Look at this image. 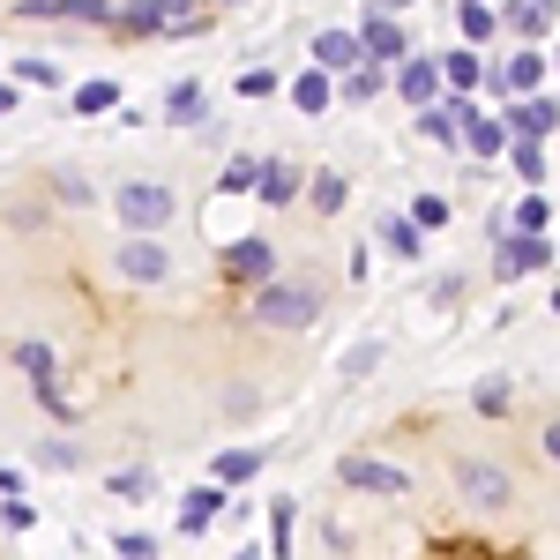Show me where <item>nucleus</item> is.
Returning <instances> with one entry per match:
<instances>
[{"label":"nucleus","mask_w":560,"mask_h":560,"mask_svg":"<svg viewBox=\"0 0 560 560\" xmlns=\"http://www.w3.org/2000/svg\"><path fill=\"white\" fill-rule=\"evenodd\" d=\"M322 306H329V292H322L314 277H269V284H255L247 314H255L261 329H314Z\"/></svg>","instance_id":"nucleus-1"},{"label":"nucleus","mask_w":560,"mask_h":560,"mask_svg":"<svg viewBox=\"0 0 560 560\" xmlns=\"http://www.w3.org/2000/svg\"><path fill=\"white\" fill-rule=\"evenodd\" d=\"M113 210H120V224H128V232H142V240H150V232H165V224L179 217V195L165 187V179H128V187L113 195Z\"/></svg>","instance_id":"nucleus-2"},{"label":"nucleus","mask_w":560,"mask_h":560,"mask_svg":"<svg viewBox=\"0 0 560 560\" xmlns=\"http://www.w3.org/2000/svg\"><path fill=\"white\" fill-rule=\"evenodd\" d=\"M448 478H456V501H464V509H486V516L516 501V478L501 471V464H486V456H456Z\"/></svg>","instance_id":"nucleus-3"},{"label":"nucleus","mask_w":560,"mask_h":560,"mask_svg":"<svg viewBox=\"0 0 560 560\" xmlns=\"http://www.w3.org/2000/svg\"><path fill=\"white\" fill-rule=\"evenodd\" d=\"M553 261V232H509V240H493V277L501 284H516L530 269H546Z\"/></svg>","instance_id":"nucleus-4"},{"label":"nucleus","mask_w":560,"mask_h":560,"mask_svg":"<svg viewBox=\"0 0 560 560\" xmlns=\"http://www.w3.org/2000/svg\"><path fill=\"white\" fill-rule=\"evenodd\" d=\"M337 478H345L351 493H374V501H404V493H411V471H396L382 456H345Z\"/></svg>","instance_id":"nucleus-5"},{"label":"nucleus","mask_w":560,"mask_h":560,"mask_svg":"<svg viewBox=\"0 0 560 560\" xmlns=\"http://www.w3.org/2000/svg\"><path fill=\"white\" fill-rule=\"evenodd\" d=\"M441 90H448V75H441V52H411V60L396 68V97H404L411 113L441 105Z\"/></svg>","instance_id":"nucleus-6"},{"label":"nucleus","mask_w":560,"mask_h":560,"mask_svg":"<svg viewBox=\"0 0 560 560\" xmlns=\"http://www.w3.org/2000/svg\"><path fill=\"white\" fill-rule=\"evenodd\" d=\"M359 45H366V60H382V68H404V60H411V31H404L396 15H374V8H366V23H359Z\"/></svg>","instance_id":"nucleus-7"},{"label":"nucleus","mask_w":560,"mask_h":560,"mask_svg":"<svg viewBox=\"0 0 560 560\" xmlns=\"http://www.w3.org/2000/svg\"><path fill=\"white\" fill-rule=\"evenodd\" d=\"M113 269H120L128 284H165V277H173V255H165L158 240L128 232V240H120V261H113Z\"/></svg>","instance_id":"nucleus-8"},{"label":"nucleus","mask_w":560,"mask_h":560,"mask_svg":"<svg viewBox=\"0 0 560 560\" xmlns=\"http://www.w3.org/2000/svg\"><path fill=\"white\" fill-rule=\"evenodd\" d=\"M464 120H471V97H441V105L419 113V135L441 142V150H464Z\"/></svg>","instance_id":"nucleus-9"},{"label":"nucleus","mask_w":560,"mask_h":560,"mask_svg":"<svg viewBox=\"0 0 560 560\" xmlns=\"http://www.w3.org/2000/svg\"><path fill=\"white\" fill-rule=\"evenodd\" d=\"M224 269H232V277H240V284H269V277H277V247H269V240H232V247H224Z\"/></svg>","instance_id":"nucleus-10"},{"label":"nucleus","mask_w":560,"mask_h":560,"mask_svg":"<svg viewBox=\"0 0 560 560\" xmlns=\"http://www.w3.org/2000/svg\"><path fill=\"white\" fill-rule=\"evenodd\" d=\"M501 120H509V135H516V142H538V135L560 128V97H516Z\"/></svg>","instance_id":"nucleus-11"},{"label":"nucleus","mask_w":560,"mask_h":560,"mask_svg":"<svg viewBox=\"0 0 560 560\" xmlns=\"http://www.w3.org/2000/svg\"><path fill=\"white\" fill-rule=\"evenodd\" d=\"M224 509H232V486H217V478H210V486H195V493L179 501V530H187V538H202Z\"/></svg>","instance_id":"nucleus-12"},{"label":"nucleus","mask_w":560,"mask_h":560,"mask_svg":"<svg viewBox=\"0 0 560 560\" xmlns=\"http://www.w3.org/2000/svg\"><path fill=\"white\" fill-rule=\"evenodd\" d=\"M538 83H546V52L538 45H523L509 68H493V90L501 97H538Z\"/></svg>","instance_id":"nucleus-13"},{"label":"nucleus","mask_w":560,"mask_h":560,"mask_svg":"<svg viewBox=\"0 0 560 560\" xmlns=\"http://www.w3.org/2000/svg\"><path fill=\"white\" fill-rule=\"evenodd\" d=\"M359 60H366L359 31H322V38H314V68H329V75H351Z\"/></svg>","instance_id":"nucleus-14"},{"label":"nucleus","mask_w":560,"mask_h":560,"mask_svg":"<svg viewBox=\"0 0 560 560\" xmlns=\"http://www.w3.org/2000/svg\"><path fill=\"white\" fill-rule=\"evenodd\" d=\"M261 210H292L300 202V165H284V158H261Z\"/></svg>","instance_id":"nucleus-15"},{"label":"nucleus","mask_w":560,"mask_h":560,"mask_svg":"<svg viewBox=\"0 0 560 560\" xmlns=\"http://www.w3.org/2000/svg\"><path fill=\"white\" fill-rule=\"evenodd\" d=\"M501 31H516L523 45H538L553 31V8H546V0H501Z\"/></svg>","instance_id":"nucleus-16"},{"label":"nucleus","mask_w":560,"mask_h":560,"mask_svg":"<svg viewBox=\"0 0 560 560\" xmlns=\"http://www.w3.org/2000/svg\"><path fill=\"white\" fill-rule=\"evenodd\" d=\"M441 75H448V90H456V97H471L478 83H493V68L478 60V45H456V52H441Z\"/></svg>","instance_id":"nucleus-17"},{"label":"nucleus","mask_w":560,"mask_h":560,"mask_svg":"<svg viewBox=\"0 0 560 560\" xmlns=\"http://www.w3.org/2000/svg\"><path fill=\"white\" fill-rule=\"evenodd\" d=\"M464 150H471L478 165H486V158L516 150V135H509V120H486V113H471V120H464Z\"/></svg>","instance_id":"nucleus-18"},{"label":"nucleus","mask_w":560,"mask_h":560,"mask_svg":"<svg viewBox=\"0 0 560 560\" xmlns=\"http://www.w3.org/2000/svg\"><path fill=\"white\" fill-rule=\"evenodd\" d=\"M113 31H120V38H165V31H173V15H165L158 0H128V8L113 15Z\"/></svg>","instance_id":"nucleus-19"},{"label":"nucleus","mask_w":560,"mask_h":560,"mask_svg":"<svg viewBox=\"0 0 560 560\" xmlns=\"http://www.w3.org/2000/svg\"><path fill=\"white\" fill-rule=\"evenodd\" d=\"M382 90H396V68H382V60H359L345 83H337V97H345V105H366V97H382Z\"/></svg>","instance_id":"nucleus-20"},{"label":"nucleus","mask_w":560,"mask_h":560,"mask_svg":"<svg viewBox=\"0 0 560 560\" xmlns=\"http://www.w3.org/2000/svg\"><path fill=\"white\" fill-rule=\"evenodd\" d=\"M165 120H173V128H202V120H210L202 83H173V90H165Z\"/></svg>","instance_id":"nucleus-21"},{"label":"nucleus","mask_w":560,"mask_h":560,"mask_svg":"<svg viewBox=\"0 0 560 560\" xmlns=\"http://www.w3.org/2000/svg\"><path fill=\"white\" fill-rule=\"evenodd\" d=\"M284 97H292L300 113H329V97H337V75H329V68H306V75L284 90Z\"/></svg>","instance_id":"nucleus-22"},{"label":"nucleus","mask_w":560,"mask_h":560,"mask_svg":"<svg viewBox=\"0 0 560 560\" xmlns=\"http://www.w3.org/2000/svg\"><path fill=\"white\" fill-rule=\"evenodd\" d=\"M456 31H464V45H486L493 31H501V15H493V0H464V8H456Z\"/></svg>","instance_id":"nucleus-23"},{"label":"nucleus","mask_w":560,"mask_h":560,"mask_svg":"<svg viewBox=\"0 0 560 560\" xmlns=\"http://www.w3.org/2000/svg\"><path fill=\"white\" fill-rule=\"evenodd\" d=\"M68 105H75V113H90V120H97V113H120V83H113V75L75 83V97H68Z\"/></svg>","instance_id":"nucleus-24"},{"label":"nucleus","mask_w":560,"mask_h":560,"mask_svg":"<svg viewBox=\"0 0 560 560\" xmlns=\"http://www.w3.org/2000/svg\"><path fill=\"white\" fill-rule=\"evenodd\" d=\"M8 359H15L31 382H60V359H52V345H38V337H23V345L8 351Z\"/></svg>","instance_id":"nucleus-25"},{"label":"nucleus","mask_w":560,"mask_h":560,"mask_svg":"<svg viewBox=\"0 0 560 560\" xmlns=\"http://www.w3.org/2000/svg\"><path fill=\"white\" fill-rule=\"evenodd\" d=\"M306 202H314V217H337L351 202V179L345 173H314V187H306Z\"/></svg>","instance_id":"nucleus-26"},{"label":"nucleus","mask_w":560,"mask_h":560,"mask_svg":"<svg viewBox=\"0 0 560 560\" xmlns=\"http://www.w3.org/2000/svg\"><path fill=\"white\" fill-rule=\"evenodd\" d=\"M255 471H261V448H224V456L210 464V478H217V486H247Z\"/></svg>","instance_id":"nucleus-27"},{"label":"nucleus","mask_w":560,"mask_h":560,"mask_svg":"<svg viewBox=\"0 0 560 560\" xmlns=\"http://www.w3.org/2000/svg\"><path fill=\"white\" fill-rule=\"evenodd\" d=\"M247 187H261V158H224V173H217V195H247Z\"/></svg>","instance_id":"nucleus-28"},{"label":"nucleus","mask_w":560,"mask_h":560,"mask_svg":"<svg viewBox=\"0 0 560 560\" xmlns=\"http://www.w3.org/2000/svg\"><path fill=\"white\" fill-rule=\"evenodd\" d=\"M382 240H388V255L396 261H419L427 247H419V224L411 217H382Z\"/></svg>","instance_id":"nucleus-29"},{"label":"nucleus","mask_w":560,"mask_h":560,"mask_svg":"<svg viewBox=\"0 0 560 560\" xmlns=\"http://www.w3.org/2000/svg\"><path fill=\"white\" fill-rule=\"evenodd\" d=\"M292 523H300L292 501H269V560H292Z\"/></svg>","instance_id":"nucleus-30"},{"label":"nucleus","mask_w":560,"mask_h":560,"mask_svg":"<svg viewBox=\"0 0 560 560\" xmlns=\"http://www.w3.org/2000/svg\"><path fill=\"white\" fill-rule=\"evenodd\" d=\"M8 75H15V83H38V90H68V75H60L52 60H38V52H31V60H8Z\"/></svg>","instance_id":"nucleus-31"},{"label":"nucleus","mask_w":560,"mask_h":560,"mask_svg":"<svg viewBox=\"0 0 560 560\" xmlns=\"http://www.w3.org/2000/svg\"><path fill=\"white\" fill-rule=\"evenodd\" d=\"M52 195H60L68 210H83V202H97V187H90V173H75V165H60V173H52Z\"/></svg>","instance_id":"nucleus-32"},{"label":"nucleus","mask_w":560,"mask_h":560,"mask_svg":"<svg viewBox=\"0 0 560 560\" xmlns=\"http://www.w3.org/2000/svg\"><path fill=\"white\" fill-rule=\"evenodd\" d=\"M52 15H68V23H105V31H113L120 8H113V0H52Z\"/></svg>","instance_id":"nucleus-33"},{"label":"nucleus","mask_w":560,"mask_h":560,"mask_svg":"<svg viewBox=\"0 0 560 560\" xmlns=\"http://www.w3.org/2000/svg\"><path fill=\"white\" fill-rule=\"evenodd\" d=\"M509 165H516L523 187H546V150H538V142H516V150H509Z\"/></svg>","instance_id":"nucleus-34"},{"label":"nucleus","mask_w":560,"mask_h":560,"mask_svg":"<svg viewBox=\"0 0 560 560\" xmlns=\"http://www.w3.org/2000/svg\"><path fill=\"white\" fill-rule=\"evenodd\" d=\"M471 404L486 411V419H501V411H509V382H501V374H486V382L471 388Z\"/></svg>","instance_id":"nucleus-35"},{"label":"nucleus","mask_w":560,"mask_h":560,"mask_svg":"<svg viewBox=\"0 0 560 560\" xmlns=\"http://www.w3.org/2000/svg\"><path fill=\"white\" fill-rule=\"evenodd\" d=\"M509 232H546V195H538V187H530V195L516 202V217H509Z\"/></svg>","instance_id":"nucleus-36"},{"label":"nucleus","mask_w":560,"mask_h":560,"mask_svg":"<svg viewBox=\"0 0 560 560\" xmlns=\"http://www.w3.org/2000/svg\"><path fill=\"white\" fill-rule=\"evenodd\" d=\"M105 486H113V501H142V493H150L158 478H150V471H142V464H135V471H113V478H105Z\"/></svg>","instance_id":"nucleus-37"},{"label":"nucleus","mask_w":560,"mask_h":560,"mask_svg":"<svg viewBox=\"0 0 560 560\" xmlns=\"http://www.w3.org/2000/svg\"><path fill=\"white\" fill-rule=\"evenodd\" d=\"M411 224H419V232H441V224H448V195H419V202H411Z\"/></svg>","instance_id":"nucleus-38"},{"label":"nucleus","mask_w":560,"mask_h":560,"mask_svg":"<svg viewBox=\"0 0 560 560\" xmlns=\"http://www.w3.org/2000/svg\"><path fill=\"white\" fill-rule=\"evenodd\" d=\"M113 553H120V560H158V538H150V530H120Z\"/></svg>","instance_id":"nucleus-39"},{"label":"nucleus","mask_w":560,"mask_h":560,"mask_svg":"<svg viewBox=\"0 0 560 560\" xmlns=\"http://www.w3.org/2000/svg\"><path fill=\"white\" fill-rule=\"evenodd\" d=\"M38 464H45V471H75V464H83V448H75V441H45Z\"/></svg>","instance_id":"nucleus-40"},{"label":"nucleus","mask_w":560,"mask_h":560,"mask_svg":"<svg viewBox=\"0 0 560 560\" xmlns=\"http://www.w3.org/2000/svg\"><path fill=\"white\" fill-rule=\"evenodd\" d=\"M277 90H292V83L269 75V68H247V75H240V97H277Z\"/></svg>","instance_id":"nucleus-41"},{"label":"nucleus","mask_w":560,"mask_h":560,"mask_svg":"<svg viewBox=\"0 0 560 560\" xmlns=\"http://www.w3.org/2000/svg\"><path fill=\"white\" fill-rule=\"evenodd\" d=\"M374 366H382V345H374V337L345 351V374H374Z\"/></svg>","instance_id":"nucleus-42"},{"label":"nucleus","mask_w":560,"mask_h":560,"mask_svg":"<svg viewBox=\"0 0 560 560\" xmlns=\"http://www.w3.org/2000/svg\"><path fill=\"white\" fill-rule=\"evenodd\" d=\"M0 523H8V530H31L38 509H31V501H0Z\"/></svg>","instance_id":"nucleus-43"},{"label":"nucleus","mask_w":560,"mask_h":560,"mask_svg":"<svg viewBox=\"0 0 560 560\" xmlns=\"http://www.w3.org/2000/svg\"><path fill=\"white\" fill-rule=\"evenodd\" d=\"M538 448H546V456L560 464V419H546V433H538Z\"/></svg>","instance_id":"nucleus-44"},{"label":"nucleus","mask_w":560,"mask_h":560,"mask_svg":"<svg viewBox=\"0 0 560 560\" xmlns=\"http://www.w3.org/2000/svg\"><path fill=\"white\" fill-rule=\"evenodd\" d=\"M0 493H8V501L23 493V471H15V464H0Z\"/></svg>","instance_id":"nucleus-45"},{"label":"nucleus","mask_w":560,"mask_h":560,"mask_svg":"<svg viewBox=\"0 0 560 560\" xmlns=\"http://www.w3.org/2000/svg\"><path fill=\"white\" fill-rule=\"evenodd\" d=\"M158 8H165L173 23H195V0H158Z\"/></svg>","instance_id":"nucleus-46"},{"label":"nucleus","mask_w":560,"mask_h":560,"mask_svg":"<svg viewBox=\"0 0 560 560\" xmlns=\"http://www.w3.org/2000/svg\"><path fill=\"white\" fill-rule=\"evenodd\" d=\"M396 8H411V0H374V15H396Z\"/></svg>","instance_id":"nucleus-47"},{"label":"nucleus","mask_w":560,"mask_h":560,"mask_svg":"<svg viewBox=\"0 0 560 560\" xmlns=\"http://www.w3.org/2000/svg\"><path fill=\"white\" fill-rule=\"evenodd\" d=\"M232 560H269V553H261V546H240V553H232Z\"/></svg>","instance_id":"nucleus-48"},{"label":"nucleus","mask_w":560,"mask_h":560,"mask_svg":"<svg viewBox=\"0 0 560 560\" xmlns=\"http://www.w3.org/2000/svg\"><path fill=\"white\" fill-rule=\"evenodd\" d=\"M0 113H15V90H8V83H0Z\"/></svg>","instance_id":"nucleus-49"},{"label":"nucleus","mask_w":560,"mask_h":560,"mask_svg":"<svg viewBox=\"0 0 560 560\" xmlns=\"http://www.w3.org/2000/svg\"><path fill=\"white\" fill-rule=\"evenodd\" d=\"M210 8H240V0H210Z\"/></svg>","instance_id":"nucleus-50"},{"label":"nucleus","mask_w":560,"mask_h":560,"mask_svg":"<svg viewBox=\"0 0 560 560\" xmlns=\"http://www.w3.org/2000/svg\"><path fill=\"white\" fill-rule=\"evenodd\" d=\"M553 75H560V52H553Z\"/></svg>","instance_id":"nucleus-51"},{"label":"nucleus","mask_w":560,"mask_h":560,"mask_svg":"<svg viewBox=\"0 0 560 560\" xmlns=\"http://www.w3.org/2000/svg\"><path fill=\"white\" fill-rule=\"evenodd\" d=\"M553 314H560V292H553Z\"/></svg>","instance_id":"nucleus-52"},{"label":"nucleus","mask_w":560,"mask_h":560,"mask_svg":"<svg viewBox=\"0 0 560 560\" xmlns=\"http://www.w3.org/2000/svg\"><path fill=\"white\" fill-rule=\"evenodd\" d=\"M546 8H553V0H546Z\"/></svg>","instance_id":"nucleus-53"}]
</instances>
